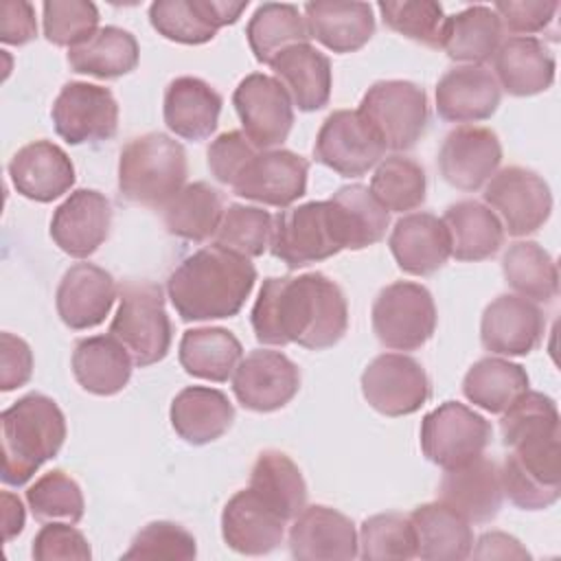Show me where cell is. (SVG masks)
<instances>
[{"label":"cell","instance_id":"cell-60","mask_svg":"<svg viewBox=\"0 0 561 561\" xmlns=\"http://www.w3.org/2000/svg\"><path fill=\"white\" fill-rule=\"evenodd\" d=\"M2 500V533H4V541L15 539L22 530H24V506L20 502L18 495H13L11 491H2L0 495Z\"/></svg>","mask_w":561,"mask_h":561},{"label":"cell","instance_id":"cell-48","mask_svg":"<svg viewBox=\"0 0 561 561\" xmlns=\"http://www.w3.org/2000/svg\"><path fill=\"white\" fill-rule=\"evenodd\" d=\"M26 504L33 517L42 524L55 519L77 524L83 519L85 513V500L79 482L61 469L42 473L26 489Z\"/></svg>","mask_w":561,"mask_h":561},{"label":"cell","instance_id":"cell-59","mask_svg":"<svg viewBox=\"0 0 561 561\" xmlns=\"http://www.w3.org/2000/svg\"><path fill=\"white\" fill-rule=\"evenodd\" d=\"M471 554L476 559H530V552L519 543V539L502 530L480 535Z\"/></svg>","mask_w":561,"mask_h":561},{"label":"cell","instance_id":"cell-53","mask_svg":"<svg viewBox=\"0 0 561 561\" xmlns=\"http://www.w3.org/2000/svg\"><path fill=\"white\" fill-rule=\"evenodd\" d=\"M197 557L195 537L180 524L158 519L142 526L131 539L123 559H178L188 561Z\"/></svg>","mask_w":561,"mask_h":561},{"label":"cell","instance_id":"cell-51","mask_svg":"<svg viewBox=\"0 0 561 561\" xmlns=\"http://www.w3.org/2000/svg\"><path fill=\"white\" fill-rule=\"evenodd\" d=\"M42 24L50 44L70 50L99 31V9L88 0H46L42 4Z\"/></svg>","mask_w":561,"mask_h":561},{"label":"cell","instance_id":"cell-41","mask_svg":"<svg viewBox=\"0 0 561 561\" xmlns=\"http://www.w3.org/2000/svg\"><path fill=\"white\" fill-rule=\"evenodd\" d=\"M136 37L121 26H101L88 42L68 50L72 72L96 79H118L138 66Z\"/></svg>","mask_w":561,"mask_h":561},{"label":"cell","instance_id":"cell-9","mask_svg":"<svg viewBox=\"0 0 561 561\" xmlns=\"http://www.w3.org/2000/svg\"><path fill=\"white\" fill-rule=\"evenodd\" d=\"M491 423L460 401H445L421 421V451L440 469H454L482 456Z\"/></svg>","mask_w":561,"mask_h":561},{"label":"cell","instance_id":"cell-26","mask_svg":"<svg viewBox=\"0 0 561 561\" xmlns=\"http://www.w3.org/2000/svg\"><path fill=\"white\" fill-rule=\"evenodd\" d=\"M9 178L22 197L48 204L72 188L75 164L59 145L33 140L11 158Z\"/></svg>","mask_w":561,"mask_h":561},{"label":"cell","instance_id":"cell-45","mask_svg":"<svg viewBox=\"0 0 561 561\" xmlns=\"http://www.w3.org/2000/svg\"><path fill=\"white\" fill-rule=\"evenodd\" d=\"M502 274L517 296L533 302H550L559 294L554 259L537 241H515L502 256Z\"/></svg>","mask_w":561,"mask_h":561},{"label":"cell","instance_id":"cell-4","mask_svg":"<svg viewBox=\"0 0 561 561\" xmlns=\"http://www.w3.org/2000/svg\"><path fill=\"white\" fill-rule=\"evenodd\" d=\"M186 175L184 147L162 131L131 138L118 158L121 195L147 208L162 210L186 186Z\"/></svg>","mask_w":561,"mask_h":561},{"label":"cell","instance_id":"cell-10","mask_svg":"<svg viewBox=\"0 0 561 561\" xmlns=\"http://www.w3.org/2000/svg\"><path fill=\"white\" fill-rule=\"evenodd\" d=\"M274 259L298 270L342 252L329 202H305L274 217L270 241Z\"/></svg>","mask_w":561,"mask_h":561},{"label":"cell","instance_id":"cell-12","mask_svg":"<svg viewBox=\"0 0 561 561\" xmlns=\"http://www.w3.org/2000/svg\"><path fill=\"white\" fill-rule=\"evenodd\" d=\"M484 202L497 219L502 228L511 237H526L537 232L552 213V193L548 182L524 167H506L495 171V175L486 182Z\"/></svg>","mask_w":561,"mask_h":561},{"label":"cell","instance_id":"cell-22","mask_svg":"<svg viewBox=\"0 0 561 561\" xmlns=\"http://www.w3.org/2000/svg\"><path fill=\"white\" fill-rule=\"evenodd\" d=\"M289 552L300 561H348L359 557L357 530L351 517L324 506H305L289 528Z\"/></svg>","mask_w":561,"mask_h":561},{"label":"cell","instance_id":"cell-7","mask_svg":"<svg viewBox=\"0 0 561 561\" xmlns=\"http://www.w3.org/2000/svg\"><path fill=\"white\" fill-rule=\"evenodd\" d=\"M436 305L427 287L412 280L386 285L370 311L373 331L390 351H416L436 331Z\"/></svg>","mask_w":561,"mask_h":561},{"label":"cell","instance_id":"cell-34","mask_svg":"<svg viewBox=\"0 0 561 561\" xmlns=\"http://www.w3.org/2000/svg\"><path fill=\"white\" fill-rule=\"evenodd\" d=\"M416 557L425 561H462L471 554V524L443 502H427L410 513Z\"/></svg>","mask_w":561,"mask_h":561},{"label":"cell","instance_id":"cell-28","mask_svg":"<svg viewBox=\"0 0 561 561\" xmlns=\"http://www.w3.org/2000/svg\"><path fill=\"white\" fill-rule=\"evenodd\" d=\"M502 90L484 66H456L436 83V112L447 123H478L495 114Z\"/></svg>","mask_w":561,"mask_h":561},{"label":"cell","instance_id":"cell-19","mask_svg":"<svg viewBox=\"0 0 561 561\" xmlns=\"http://www.w3.org/2000/svg\"><path fill=\"white\" fill-rule=\"evenodd\" d=\"M112 228V204L94 188L72 191L53 213L50 239L75 259L92 256Z\"/></svg>","mask_w":561,"mask_h":561},{"label":"cell","instance_id":"cell-27","mask_svg":"<svg viewBox=\"0 0 561 561\" xmlns=\"http://www.w3.org/2000/svg\"><path fill=\"white\" fill-rule=\"evenodd\" d=\"M388 248L399 270L412 276H430L451 256L447 228L432 213H408L399 217L388 237Z\"/></svg>","mask_w":561,"mask_h":561},{"label":"cell","instance_id":"cell-36","mask_svg":"<svg viewBox=\"0 0 561 561\" xmlns=\"http://www.w3.org/2000/svg\"><path fill=\"white\" fill-rule=\"evenodd\" d=\"M327 202L342 250H364L386 237L390 213L377 202L368 186H342Z\"/></svg>","mask_w":561,"mask_h":561},{"label":"cell","instance_id":"cell-32","mask_svg":"<svg viewBox=\"0 0 561 561\" xmlns=\"http://www.w3.org/2000/svg\"><path fill=\"white\" fill-rule=\"evenodd\" d=\"M493 70L500 90L513 96H533L554 83L557 61L537 37H508L493 55Z\"/></svg>","mask_w":561,"mask_h":561},{"label":"cell","instance_id":"cell-31","mask_svg":"<svg viewBox=\"0 0 561 561\" xmlns=\"http://www.w3.org/2000/svg\"><path fill=\"white\" fill-rule=\"evenodd\" d=\"M270 68L300 112L322 110L331 99V59L309 42L278 53Z\"/></svg>","mask_w":561,"mask_h":561},{"label":"cell","instance_id":"cell-46","mask_svg":"<svg viewBox=\"0 0 561 561\" xmlns=\"http://www.w3.org/2000/svg\"><path fill=\"white\" fill-rule=\"evenodd\" d=\"M370 193L388 213H408L425 202L427 178L416 160L394 153L377 164Z\"/></svg>","mask_w":561,"mask_h":561},{"label":"cell","instance_id":"cell-55","mask_svg":"<svg viewBox=\"0 0 561 561\" xmlns=\"http://www.w3.org/2000/svg\"><path fill=\"white\" fill-rule=\"evenodd\" d=\"M502 24V31L515 37H533L546 31L559 11L557 0H500L491 7Z\"/></svg>","mask_w":561,"mask_h":561},{"label":"cell","instance_id":"cell-3","mask_svg":"<svg viewBox=\"0 0 561 561\" xmlns=\"http://www.w3.org/2000/svg\"><path fill=\"white\" fill-rule=\"evenodd\" d=\"M2 425V482L26 484L37 469L55 458L66 440V416L55 399L28 392L0 414Z\"/></svg>","mask_w":561,"mask_h":561},{"label":"cell","instance_id":"cell-57","mask_svg":"<svg viewBox=\"0 0 561 561\" xmlns=\"http://www.w3.org/2000/svg\"><path fill=\"white\" fill-rule=\"evenodd\" d=\"M33 375V351L31 346L4 331L0 333V390L11 392L28 383Z\"/></svg>","mask_w":561,"mask_h":561},{"label":"cell","instance_id":"cell-25","mask_svg":"<svg viewBox=\"0 0 561 561\" xmlns=\"http://www.w3.org/2000/svg\"><path fill=\"white\" fill-rule=\"evenodd\" d=\"M221 537L239 554H267L283 543L285 519L248 486L226 502L221 511Z\"/></svg>","mask_w":561,"mask_h":561},{"label":"cell","instance_id":"cell-49","mask_svg":"<svg viewBox=\"0 0 561 561\" xmlns=\"http://www.w3.org/2000/svg\"><path fill=\"white\" fill-rule=\"evenodd\" d=\"M357 543L364 561H405L416 557L412 524L399 513L366 517L359 526Z\"/></svg>","mask_w":561,"mask_h":561},{"label":"cell","instance_id":"cell-16","mask_svg":"<svg viewBox=\"0 0 561 561\" xmlns=\"http://www.w3.org/2000/svg\"><path fill=\"white\" fill-rule=\"evenodd\" d=\"M300 390V368L280 351L256 348L232 373L237 401L252 412H276Z\"/></svg>","mask_w":561,"mask_h":561},{"label":"cell","instance_id":"cell-58","mask_svg":"<svg viewBox=\"0 0 561 561\" xmlns=\"http://www.w3.org/2000/svg\"><path fill=\"white\" fill-rule=\"evenodd\" d=\"M37 37L35 9L26 0H4L0 4V42L24 46Z\"/></svg>","mask_w":561,"mask_h":561},{"label":"cell","instance_id":"cell-37","mask_svg":"<svg viewBox=\"0 0 561 561\" xmlns=\"http://www.w3.org/2000/svg\"><path fill=\"white\" fill-rule=\"evenodd\" d=\"M447 234L451 256L456 261H484L500 252L504 243V228L497 215L482 202L462 199L447 206L440 217Z\"/></svg>","mask_w":561,"mask_h":561},{"label":"cell","instance_id":"cell-42","mask_svg":"<svg viewBox=\"0 0 561 561\" xmlns=\"http://www.w3.org/2000/svg\"><path fill=\"white\" fill-rule=\"evenodd\" d=\"M224 210L221 193L215 186L208 182H193L162 208V221L169 234L202 243L215 237Z\"/></svg>","mask_w":561,"mask_h":561},{"label":"cell","instance_id":"cell-8","mask_svg":"<svg viewBox=\"0 0 561 561\" xmlns=\"http://www.w3.org/2000/svg\"><path fill=\"white\" fill-rule=\"evenodd\" d=\"M357 112L379 134L386 149L408 151L416 145L427 127V96L425 90L412 81L386 79L373 83Z\"/></svg>","mask_w":561,"mask_h":561},{"label":"cell","instance_id":"cell-6","mask_svg":"<svg viewBox=\"0 0 561 561\" xmlns=\"http://www.w3.org/2000/svg\"><path fill=\"white\" fill-rule=\"evenodd\" d=\"M559 432H548L526 436L511 445V454L500 467V480L504 497H508L517 508L543 511L559 500Z\"/></svg>","mask_w":561,"mask_h":561},{"label":"cell","instance_id":"cell-52","mask_svg":"<svg viewBox=\"0 0 561 561\" xmlns=\"http://www.w3.org/2000/svg\"><path fill=\"white\" fill-rule=\"evenodd\" d=\"M502 443L506 447L535 434L559 432V410L552 397L526 390L504 412L500 421Z\"/></svg>","mask_w":561,"mask_h":561},{"label":"cell","instance_id":"cell-24","mask_svg":"<svg viewBox=\"0 0 561 561\" xmlns=\"http://www.w3.org/2000/svg\"><path fill=\"white\" fill-rule=\"evenodd\" d=\"M114 276L94 263H75L59 280L55 307L61 322L72 331L99 327L116 300Z\"/></svg>","mask_w":561,"mask_h":561},{"label":"cell","instance_id":"cell-54","mask_svg":"<svg viewBox=\"0 0 561 561\" xmlns=\"http://www.w3.org/2000/svg\"><path fill=\"white\" fill-rule=\"evenodd\" d=\"M33 559L37 561H90L92 550L85 535L64 522H46L33 539Z\"/></svg>","mask_w":561,"mask_h":561},{"label":"cell","instance_id":"cell-15","mask_svg":"<svg viewBox=\"0 0 561 561\" xmlns=\"http://www.w3.org/2000/svg\"><path fill=\"white\" fill-rule=\"evenodd\" d=\"M362 394L383 416H408L430 399V377L410 355L381 353L362 373Z\"/></svg>","mask_w":561,"mask_h":561},{"label":"cell","instance_id":"cell-18","mask_svg":"<svg viewBox=\"0 0 561 561\" xmlns=\"http://www.w3.org/2000/svg\"><path fill=\"white\" fill-rule=\"evenodd\" d=\"M502 162V145L493 129L460 125L451 129L438 151V171L443 180L458 191H478Z\"/></svg>","mask_w":561,"mask_h":561},{"label":"cell","instance_id":"cell-35","mask_svg":"<svg viewBox=\"0 0 561 561\" xmlns=\"http://www.w3.org/2000/svg\"><path fill=\"white\" fill-rule=\"evenodd\" d=\"M70 366L85 392L112 397L127 386L134 359L114 335H90L75 344Z\"/></svg>","mask_w":561,"mask_h":561},{"label":"cell","instance_id":"cell-50","mask_svg":"<svg viewBox=\"0 0 561 561\" xmlns=\"http://www.w3.org/2000/svg\"><path fill=\"white\" fill-rule=\"evenodd\" d=\"M383 24L427 48H443V33H445V11L434 0H388L377 4Z\"/></svg>","mask_w":561,"mask_h":561},{"label":"cell","instance_id":"cell-56","mask_svg":"<svg viewBox=\"0 0 561 561\" xmlns=\"http://www.w3.org/2000/svg\"><path fill=\"white\" fill-rule=\"evenodd\" d=\"M254 156H256V147L245 138L243 131H237V129L224 131L208 147L210 175L217 182L232 186Z\"/></svg>","mask_w":561,"mask_h":561},{"label":"cell","instance_id":"cell-29","mask_svg":"<svg viewBox=\"0 0 561 561\" xmlns=\"http://www.w3.org/2000/svg\"><path fill=\"white\" fill-rule=\"evenodd\" d=\"M224 99L199 77H175L164 90L162 116L169 131L184 140H206L219 125Z\"/></svg>","mask_w":561,"mask_h":561},{"label":"cell","instance_id":"cell-23","mask_svg":"<svg viewBox=\"0 0 561 561\" xmlns=\"http://www.w3.org/2000/svg\"><path fill=\"white\" fill-rule=\"evenodd\" d=\"M438 502L460 513L469 524L495 519L504 502L500 465L478 456L467 465L445 469L438 482Z\"/></svg>","mask_w":561,"mask_h":561},{"label":"cell","instance_id":"cell-1","mask_svg":"<svg viewBox=\"0 0 561 561\" xmlns=\"http://www.w3.org/2000/svg\"><path fill=\"white\" fill-rule=\"evenodd\" d=\"M250 322L261 344L324 351L344 337L348 305L342 287L322 272L270 276L259 289Z\"/></svg>","mask_w":561,"mask_h":561},{"label":"cell","instance_id":"cell-11","mask_svg":"<svg viewBox=\"0 0 561 561\" xmlns=\"http://www.w3.org/2000/svg\"><path fill=\"white\" fill-rule=\"evenodd\" d=\"M386 153L379 134L357 110L331 112L316 136L313 156L342 178H359L377 167Z\"/></svg>","mask_w":561,"mask_h":561},{"label":"cell","instance_id":"cell-21","mask_svg":"<svg viewBox=\"0 0 561 561\" xmlns=\"http://www.w3.org/2000/svg\"><path fill=\"white\" fill-rule=\"evenodd\" d=\"M543 329V311L533 300L517 294H502L482 311L480 342L495 355L522 357L541 344Z\"/></svg>","mask_w":561,"mask_h":561},{"label":"cell","instance_id":"cell-33","mask_svg":"<svg viewBox=\"0 0 561 561\" xmlns=\"http://www.w3.org/2000/svg\"><path fill=\"white\" fill-rule=\"evenodd\" d=\"M169 419L182 440L191 445H208L230 430L234 405L217 388L186 386L173 397Z\"/></svg>","mask_w":561,"mask_h":561},{"label":"cell","instance_id":"cell-30","mask_svg":"<svg viewBox=\"0 0 561 561\" xmlns=\"http://www.w3.org/2000/svg\"><path fill=\"white\" fill-rule=\"evenodd\" d=\"M309 37L333 53H355L375 35V15L368 2L316 0L305 4Z\"/></svg>","mask_w":561,"mask_h":561},{"label":"cell","instance_id":"cell-43","mask_svg":"<svg viewBox=\"0 0 561 561\" xmlns=\"http://www.w3.org/2000/svg\"><path fill=\"white\" fill-rule=\"evenodd\" d=\"M245 37L254 59L270 66V61L285 48L305 44L309 39V28L296 4L263 2L254 9L245 26Z\"/></svg>","mask_w":561,"mask_h":561},{"label":"cell","instance_id":"cell-44","mask_svg":"<svg viewBox=\"0 0 561 561\" xmlns=\"http://www.w3.org/2000/svg\"><path fill=\"white\" fill-rule=\"evenodd\" d=\"M528 373L524 366L502 359H478L462 379V394L478 408L502 414L522 392L528 390Z\"/></svg>","mask_w":561,"mask_h":561},{"label":"cell","instance_id":"cell-14","mask_svg":"<svg viewBox=\"0 0 561 561\" xmlns=\"http://www.w3.org/2000/svg\"><path fill=\"white\" fill-rule=\"evenodd\" d=\"M50 118L57 136L68 145L103 142L116 136L118 103L110 88L68 81L53 103Z\"/></svg>","mask_w":561,"mask_h":561},{"label":"cell","instance_id":"cell-47","mask_svg":"<svg viewBox=\"0 0 561 561\" xmlns=\"http://www.w3.org/2000/svg\"><path fill=\"white\" fill-rule=\"evenodd\" d=\"M272 230L274 217L267 210L259 206L228 204L213 243L245 259H254L270 248Z\"/></svg>","mask_w":561,"mask_h":561},{"label":"cell","instance_id":"cell-38","mask_svg":"<svg viewBox=\"0 0 561 561\" xmlns=\"http://www.w3.org/2000/svg\"><path fill=\"white\" fill-rule=\"evenodd\" d=\"M178 357L186 375L224 383L243 359V346L224 327H199L182 333Z\"/></svg>","mask_w":561,"mask_h":561},{"label":"cell","instance_id":"cell-17","mask_svg":"<svg viewBox=\"0 0 561 561\" xmlns=\"http://www.w3.org/2000/svg\"><path fill=\"white\" fill-rule=\"evenodd\" d=\"M309 160L289 149L256 151L237 182L234 195L274 208H287L307 193Z\"/></svg>","mask_w":561,"mask_h":561},{"label":"cell","instance_id":"cell-5","mask_svg":"<svg viewBox=\"0 0 561 561\" xmlns=\"http://www.w3.org/2000/svg\"><path fill=\"white\" fill-rule=\"evenodd\" d=\"M118 298L110 335L129 351L136 366L147 368L162 362L171 348L173 333L162 287L151 280H129L121 287Z\"/></svg>","mask_w":561,"mask_h":561},{"label":"cell","instance_id":"cell-39","mask_svg":"<svg viewBox=\"0 0 561 561\" xmlns=\"http://www.w3.org/2000/svg\"><path fill=\"white\" fill-rule=\"evenodd\" d=\"M502 44V24L497 13L486 4L467 7L445 22L443 50L451 61L482 66L493 59Z\"/></svg>","mask_w":561,"mask_h":561},{"label":"cell","instance_id":"cell-13","mask_svg":"<svg viewBox=\"0 0 561 561\" xmlns=\"http://www.w3.org/2000/svg\"><path fill=\"white\" fill-rule=\"evenodd\" d=\"M245 138L261 151L280 147L294 125V103L285 88L270 75L252 72L232 92Z\"/></svg>","mask_w":561,"mask_h":561},{"label":"cell","instance_id":"cell-2","mask_svg":"<svg viewBox=\"0 0 561 561\" xmlns=\"http://www.w3.org/2000/svg\"><path fill=\"white\" fill-rule=\"evenodd\" d=\"M254 283L250 259L213 243L182 259L169 274L167 294L184 322H204L237 316Z\"/></svg>","mask_w":561,"mask_h":561},{"label":"cell","instance_id":"cell-20","mask_svg":"<svg viewBox=\"0 0 561 561\" xmlns=\"http://www.w3.org/2000/svg\"><path fill=\"white\" fill-rule=\"evenodd\" d=\"M248 4V0H156L149 7V22L171 42L199 46L210 42L219 28L234 24Z\"/></svg>","mask_w":561,"mask_h":561},{"label":"cell","instance_id":"cell-40","mask_svg":"<svg viewBox=\"0 0 561 561\" xmlns=\"http://www.w3.org/2000/svg\"><path fill=\"white\" fill-rule=\"evenodd\" d=\"M250 489L285 522L307 506V482L298 465L280 449H265L250 471Z\"/></svg>","mask_w":561,"mask_h":561}]
</instances>
